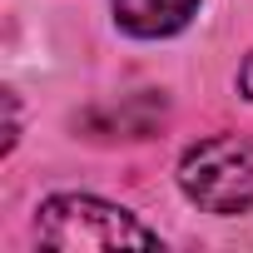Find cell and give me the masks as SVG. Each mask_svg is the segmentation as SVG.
I'll list each match as a JSON object with an SVG mask.
<instances>
[{
	"instance_id": "cell-1",
	"label": "cell",
	"mask_w": 253,
	"mask_h": 253,
	"mask_svg": "<svg viewBox=\"0 0 253 253\" xmlns=\"http://www.w3.org/2000/svg\"><path fill=\"white\" fill-rule=\"evenodd\" d=\"M35 233L45 248H159V233L144 228L129 209L89 199V194L45 199Z\"/></svg>"
},
{
	"instance_id": "cell-2",
	"label": "cell",
	"mask_w": 253,
	"mask_h": 253,
	"mask_svg": "<svg viewBox=\"0 0 253 253\" xmlns=\"http://www.w3.org/2000/svg\"><path fill=\"white\" fill-rule=\"evenodd\" d=\"M179 189L218 218L253 213V144L238 134H213L199 139L179 159Z\"/></svg>"
},
{
	"instance_id": "cell-3",
	"label": "cell",
	"mask_w": 253,
	"mask_h": 253,
	"mask_svg": "<svg viewBox=\"0 0 253 253\" xmlns=\"http://www.w3.org/2000/svg\"><path fill=\"white\" fill-rule=\"evenodd\" d=\"M114 5V20L124 35H134V40H164V35H179L194 10H199V0H109Z\"/></svg>"
},
{
	"instance_id": "cell-4",
	"label": "cell",
	"mask_w": 253,
	"mask_h": 253,
	"mask_svg": "<svg viewBox=\"0 0 253 253\" xmlns=\"http://www.w3.org/2000/svg\"><path fill=\"white\" fill-rule=\"evenodd\" d=\"M238 84H243V94H248V99H253V55H248V60H243V70H238Z\"/></svg>"
}]
</instances>
